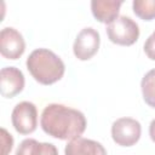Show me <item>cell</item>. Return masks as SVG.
Segmentation results:
<instances>
[{"instance_id": "obj_16", "label": "cell", "mask_w": 155, "mask_h": 155, "mask_svg": "<svg viewBox=\"0 0 155 155\" xmlns=\"http://www.w3.org/2000/svg\"><path fill=\"white\" fill-rule=\"evenodd\" d=\"M149 136H150L151 140L155 143V119L149 125Z\"/></svg>"}, {"instance_id": "obj_14", "label": "cell", "mask_w": 155, "mask_h": 155, "mask_svg": "<svg viewBox=\"0 0 155 155\" xmlns=\"http://www.w3.org/2000/svg\"><path fill=\"white\" fill-rule=\"evenodd\" d=\"M1 142H2V154L1 155H7L13 145V138L11 134L5 128H1Z\"/></svg>"}, {"instance_id": "obj_4", "label": "cell", "mask_w": 155, "mask_h": 155, "mask_svg": "<svg viewBox=\"0 0 155 155\" xmlns=\"http://www.w3.org/2000/svg\"><path fill=\"white\" fill-rule=\"evenodd\" d=\"M142 133L139 121L132 117H120L111 125V138L120 147L134 145Z\"/></svg>"}, {"instance_id": "obj_1", "label": "cell", "mask_w": 155, "mask_h": 155, "mask_svg": "<svg viewBox=\"0 0 155 155\" xmlns=\"http://www.w3.org/2000/svg\"><path fill=\"white\" fill-rule=\"evenodd\" d=\"M40 125L42 131L53 138L73 140L81 137L85 132L87 121L80 110L64 104L52 103L42 110Z\"/></svg>"}, {"instance_id": "obj_6", "label": "cell", "mask_w": 155, "mask_h": 155, "mask_svg": "<svg viewBox=\"0 0 155 155\" xmlns=\"http://www.w3.org/2000/svg\"><path fill=\"white\" fill-rule=\"evenodd\" d=\"M99 44V33L91 27L84 28L79 31V34L75 38L73 45L74 56L80 61H88L98 52Z\"/></svg>"}, {"instance_id": "obj_11", "label": "cell", "mask_w": 155, "mask_h": 155, "mask_svg": "<svg viewBox=\"0 0 155 155\" xmlns=\"http://www.w3.org/2000/svg\"><path fill=\"white\" fill-rule=\"evenodd\" d=\"M16 155H58V150L52 143H40L33 138H27L18 145Z\"/></svg>"}, {"instance_id": "obj_7", "label": "cell", "mask_w": 155, "mask_h": 155, "mask_svg": "<svg viewBox=\"0 0 155 155\" xmlns=\"http://www.w3.org/2000/svg\"><path fill=\"white\" fill-rule=\"evenodd\" d=\"M25 51V42L23 35L12 27L1 29L0 33V52L6 59L16 61Z\"/></svg>"}, {"instance_id": "obj_9", "label": "cell", "mask_w": 155, "mask_h": 155, "mask_svg": "<svg viewBox=\"0 0 155 155\" xmlns=\"http://www.w3.org/2000/svg\"><path fill=\"white\" fill-rule=\"evenodd\" d=\"M121 0H93L91 1V11L93 17L107 25L119 17Z\"/></svg>"}, {"instance_id": "obj_13", "label": "cell", "mask_w": 155, "mask_h": 155, "mask_svg": "<svg viewBox=\"0 0 155 155\" xmlns=\"http://www.w3.org/2000/svg\"><path fill=\"white\" fill-rule=\"evenodd\" d=\"M132 8L134 15L143 21H153L155 18V0H134Z\"/></svg>"}, {"instance_id": "obj_8", "label": "cell", "mask_w": 155, "mask_h": 155, "mask_svg": "<svg viewBox=\"0 0 155 155\" xmlns=\"http://www.w3.org/2000/svg\"><path fill=\"white\" fill-rule=\"evenodd\" d=\"M24 75L16 67H5L0 71V92L5 98H13L24 88Z\"/></svg>"}, {"instance_id": "obj_3", "label": "cell", "mask_w": 155, "mask_h": 155, "mask_svg": "<svg viewBox=\"0 0 155 155\" xmlns=\"http://www.w3.org/2000/svg\"><path fill=\"white\" fill-rule=\"evenodd\" d=\"M108 39L120 46H131L139 38L138 24L127 16H119L107 25Z\"/></svg>"}, {"instance_id": "obj_12", "label": "cell", "mask_w": 155, "mask_h": 155, "mask_svg": "<svg viewBox=\"0 0 155 155\" xmlns=\"http://www.w3.org/2000/svg\"><path fill=\"white\" fill-rule=\"evenodd\" d=\"M140 88L144 102L155 109V69L149 70L140 81Z\"/></svg>"}, {"instance_id": "obj_10", "label": "cell", "mask_w": 155, "mask_h": 155, "mask_svg": "<svg viewBox=\"0 0 155 155\" xmlns=\"http://www.w3.org/2000/svg\"><path fill=\"white\" fill-rule=\"evenodd\" d=\"M64 155H107V150L97 140L79 137L69 140L65 145Z\"/></svg>"}, {"instance_id": "obj_5", "label": "cell", "mask_w": 155, "mask_h": 155, "mask_svg": "<svg viewBox=\"0 0 155 155\" xmlns=\"http://www.w3.org/2000/svg\"><path fill=\"white\" fill-rule=\"evenodd\" d=\"M11 121L15 130L21 134H29L36 130L38 110L31 102H19L12 110Z\"/></svg>"}, {"instance_id": "obj_15", "label": "cell", "mask_w": 155, "mask_h": 155, "mask_svg": "<svg viewBox=\"0 0 155 155\" xmlns=\"http://www.w3.org/2000/svg\"><path fill=\"white\" fill-rule=\"evenodd\" d=\"M144 52L151 61H155V31L144 42Z\"/></svg>"}, {"instance_id": "obj_2", "label": "cell", "mask_w": 155, "mask_h": 155, "mask_svg": "<svg viewBox=\"0 0 155 155\" xmlns=\"http://www.w3.org/2000/svg\"><path fill=\"white\" fill-rule=\"evenodd\" d=\"M27 69L41 85H52L59 81L65 71L63 61L48 48H36L27 58Z\"/></svg>"}]
</instances>
